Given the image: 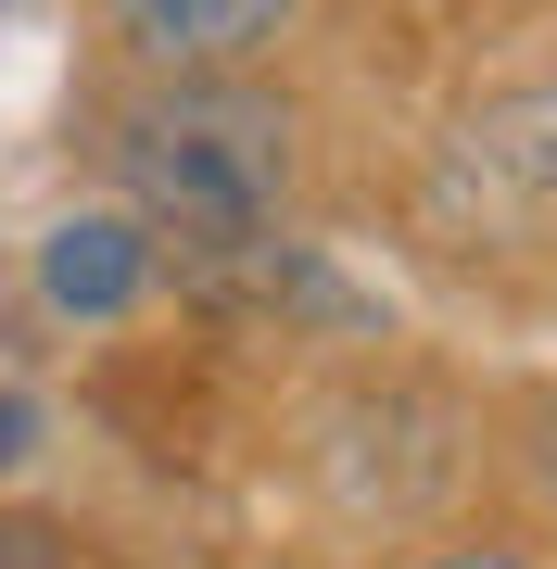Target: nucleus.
Instances as JSON below:
<instances>
[{
    "label": "nucleus",
    "mask_w": 557,
    "mask_h": 569,
    "mask_svg": "<svg viewBox=\"0 0 557 569\" xmlns=\"http://www.w3.org/2000/svg\"><path fill=\"white\" fill-rule=\"evenodd\" d=\"M77 152L178 253L267 241L305 203V114L267 89V63L253 77H140V63H115L77 102Z\"/></svg>",
    "instance_id": "obj_1"
},
{
    "label": "nucleus",
    "mask_w": 557,
    "mask_h": 569,
    "mask_svg": "<svg viewBox=\"0 0 557 569\" xmlns=\"http://www.w3.org/2000/svg\"><path fill=\"white\" fill-rule=\"evenodd\" d=\"M166 279H178V241L140 203H115V190H89V203H63V216L26 228V305H39L51 329H77V342L152 317Z\"/></svg>",
    "instance_id": "obj_2"
},
{
    "label": "nucleus",
    "mask_w": 557,
    "mask_h": 569,
    "mask_svg": "<svg viewBox=\"0 0 557 569\" xmlns=\"http://www.w3.org/2000/svg\"><path fill=\"white\" fill-rule=\"evenodd\" d=\"M178 291L241 329H279V342H380V291L342 279L330 241H305V228H267V241H228V253H178Z\"/></svg>",
    "instance_id": "obj_3"
},
{
    "label": "nucleus",
    "mask_w": 557,
    "mask_h": 569,
    "mask_svg": "<svg viewBox=\"0 0 557 569\" xmlns=\"http://www.w3.org/2000/svg\"><path fill=\"white\" fill-rule=\"evenodd\" d=\"M444 203L456 216H495V228H557V77L545 89H507V102H481V114H456Z\"/></svg>",
    "instance_id": "obj_4"
},
{
    "label": "nucleus",
    "mask_w": 557,
    "mask_h": 569,
    "mask_svg": "<svg viewBox=\"0 0 557 569\" xmlns=\"http://www.w3.org/2000/svg\"><path fill=\"white\" fill-rule=\"evenodd\" d=\"M89 13H102V51L140 77H253L279 63L305 0H89Z\"/></svg>",
    "instance_id": "obj_5"
},
{
    "label": "nucleus",
    "mask_w": 557,
    "mask_h": 569,
    "mask_svg": "<svg viewBox=\"0 0 557 569\" xmlns=\"http://www.w3.org/2000/svg\"><path fill=\"white\" fill-rule=\"evenodd\" d=\"M0 569H89V545L39 507H0Z\"/></svg>",
    "instance_id": "obj_6"
},
{
    "label": "nucleus",
    "mask_w": 557,
    "mask_h": 569,
    "mask_svg": "<svg viewBox=\"0 0 557 569\" xmlns=\"http://www.w3.org/2000/svg\"><path fill=\"white\" fill-rule=\"evenodd\" d=\"M39 443H51V406H39V392H0V481H13Z\"/></svg>",
    "instance_id": "obj_7"
},
{
    "label": "nucleus",
    "mask_w": 557,
    "mask_h": 569,
    "mask_svg": "<svg viewBox=\"0 0 557 569\" xmlns=\"http://www.w3.org/2000/svg\"><path fill=\"white\" fill-rule=\"evenodd\" d=\"M418 569H545V557H519V545H431Z\"/></svg>",
    "instance_id": "obj_8"
},
{
    "label": "nucleus",
    "mask_w": 557,
    "mask_h": 569,
    "mask_svg": "<svg viewBox=\"0 0 557 569\" xmlns=\"http://www.w3.org/2000/svg\"><path fill=\"white\" fill-rule=\"evenodd\" d=\"M13 13H51V0H0V26H13Z\"/></svg>",
    "instance_id": "obj_9"
},
{
    "label": "nucleus",
    "mask_w": 557,
    "mask_h": 569,
    "mask_svg": "<svg viewBox=\"0 0 557 569\" xmlns=\"http://www.w3.org/2000/svg\"><path fill=\"white\" fill-rule=\"evenodd\" d=\"M267 569H305V557H267Z\"/></svg>",
    "instance_id": "obj_10"
}]
</instances>
